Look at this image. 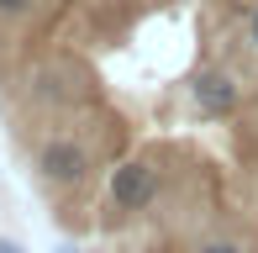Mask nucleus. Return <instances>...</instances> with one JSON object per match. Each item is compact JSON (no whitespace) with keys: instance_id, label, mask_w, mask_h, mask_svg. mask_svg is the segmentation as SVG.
I'll use <instances>...</instances> for the list:
<instances>
[{"instance_id":"nucleus-9","label":"nucleus","mask_w":258,"mask_h":253,"mask_svg":"<svg viewBox=\"0 0 258 253\" xmlns=\"http://www.w3.org/2000/svg\"><path fill=\"white\" fill-rule=\"evenodd\" d=\"M58 253H79V248H58Z\"/></svg>"},{"instance_id":"nucleus-7","label":"nucleus","mask_w":258,"mask_h":253,"mask_svg":"<svg viewBox=\"0 0 258 253\" xmlns=\"http://www.w3.org/2000/svg\"><path fill=\"white\" fill-rule=\"evenodd\" d=\"M248 42L258 48V6H253V16H248Z\"/></svg>"},{"instance_id":"nucleus-2","label":"nucleus","mask_w":258,"mask_h":253,"mask_svg":"<svg viewBox=\"0 0 258 253\" xmlns=\"http://www.w3.org/2000/svg\"><path fill=\"white\" fill-rule=\"evenodd\" d=\"M37 174L48 185H79L90 174V153L74 143V137H53V143L37 148Z\"/></svg>"},{"instance_id":"nucleus-6","label":"nucleus","mask_w":258,"mask_h":253,"mask_svg":"<svg viewBox=\"0 0 258 253\" xmlns=\"http://www.w3.org/2000/svg\"><path fill=\"white\" fill-rule=\"evenodd\" d=\"M37 11V0H0V16L6 21H16V16H32Z\"/></svg>"},{"instance_id":"nucleus-8","label":"nucleus","mask_w":258,"mask_h":253,"mask_svg":"<svg viewBox=\"0 0 258 253\" xmlns=\"http://www.w3.org/2000/svg\"><path fill=\"white\" fill-rule=\"evenodd\" d=\"M0 253H27L21 243H11V237H0Z\"/></svg>"},{"instance_id":"nucleus-1","label":"nucleus","mask_w":258,"mask_h":253,"mask_svg":"<svg viewBox=\"0 0 258 253\" xmlns=\"http://www.w3.org/2000/svg\"><path fill=\"white\" fill-rule=\"evenodd\" d=\"M105 195H111L116 211H143V206L158 195V169H153V164H143V158H132V164L111 169V179H105Z\"/></svg>"},{"instance_id":"nucleus-3","label":"nucleus","mask_w":258,"mask_h":253,"mask_svg":"<svg viewBox=\"0 0 258 253\" xmlns=\"http://www.w3.org/2000/svg\"><path fill=\"white\" fill-rule=\"evenodd\" d=\"M237 79L221 74V69H211V74H201L190 85V106L201 111V116H227V111H237Z\"/></svg>"},{"instance_id":"nucleus-4","label":"nucleus","mask_w":258,"mask_h":253,"mask_svg":"<svg viewBox=\"0 0 258 253\" xmlns=\"http://www.w3.org/2000/svg\"><path fill=\"white\" fill-rule=\"evenodd\" d=\"M32 95H37L42 106H63V100H74V85H69L63 69H42V74L32 79Z\"/></svg>"},{"instance_id":"nucleus-5","label":"nucleus","mask_w":258,"mask_h":253,"mask_svg":"<svg viewBox=\"0 0 258 253\" xmlns=\"http://www.w3.org/2000/svg\"><path fill=\"white\" fill-rule=\"evenodd\" d=\"M195 253H248V248L237 237H206V243H195Z\"/></svg>"}]
</instances>
